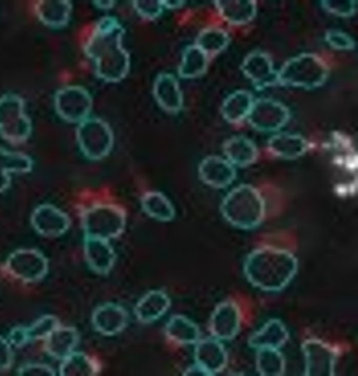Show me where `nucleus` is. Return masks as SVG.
<instances>
[{"label": "nucleus", "mask_w": 358, "mask_h": 376, "mask_svg": "<svg viewBox=\"0 0 358 376\" xmlns=\"http://www.w3.org/2000/svg\"><path fill=\"white\" fill-rule=\"evenodd\" d=\"M124 33L116 17L106 16L97 22L84 46L96 75L106 82H117L129 72V55L122 45Z\"/></svg>", "instance_id": "f257e3e1"}, {"label": "nucleus", "mask_w": 358, "mask_h": 376, "mask_svg": "<svg viewBox=\"0 0 358 376\" xmlns=\"http://www.w3.org/2000/svg\"><path fill=\"white\" fill-rule=\"evenodd\" d=\"M243 270L246 280L254 287L266 292H279L296 275L298 260L286 250L262 247L248 254Z\"/></svg>", "instance_id": "f03ea898"}, {"label": "nucleus", "mask_w": 358, "mask_h": 376, "mask_svg": "<svg viewBox=\"0 0 358 376\" xmlns=\"http://www.w3.org/2000/svg\"><path fill=\"white\" fill-rule=\"evenodd\" d=\"M220 211L233 226L250 230L259 226L265 215V203L261 193L250 185L232 189L223 198Z\"/></svg>", "instance_id": "7ed1b4c3"}, {"label": "nucleus", "mask_w": 358, "mask_h": 376, "mask_svg": "<svg viewBox=\"0 0 358 376\" xmlns=\"http://www.w3.org/2000/svg\"><path fill=\"white\" fill-rule=\"evenodd\" d=\"M329 75L326 63L317 55L302 53L287 60L277 73L280 85L306 89L322 86Z\"/></svg>", "instance_id": "20e7f679"}, {"label": "nucleus", "mask_w": 358, "mask_h": 376, "mask_svg": "<svg viewBox=\"0 0 358 376\" xmlns=\"http://www.w3.org/2000/svg\"><path fill=\"white\" fill-rule=\"evenodd\" d=\"M127 218L118 205L98 203L87 208L81 216L84 236L109 240L119 237L124 231Z\"/></svg>", "instance_id": "39448f33"}, {"label": "nucleus", "mask_w": 358, "mask_h": 376, "mask_svg": "<svg viewBox=\"0 0 358 376\" xmlns=\"http://www.w3.org/2000/svg\"><path fill=\"white\" fill-rule=\"evenodd\" d=\"M76 139L85 157L97 161L110 152L114 136L108 123L98 117H87L76 129Z\"/></svg>", "instance_id": "423d86ee"}, {"label": "nucleus", "mask_w": 358, "mask_h": 376, "mask_svg": "<svg viewBox=\"0 0 358 376\" xmlns=\"http://www.w3.org/2000/svg\"><path fill=\"white\" fill-rule=\"evenodd\" d=\"M32 131L30 119L24 110V101L15 94L0 97V135L7 141L18 144L27 140Z\"/></svg>", "instance_id": "0eeeda50"}, {"label": "nucleus", "mask_w": 358, "mask_h": 376, "mask_svg": "<svg viewBox=\"0 0 358 376\" xmlns=\"http://www.w3.org/2000/svg\"><path fill=\"white\" fill-rule=\"evenodd\" d=\"M6 270L14 278L26 283L42 280L48 271V261L36 249H18L11 252L5 263Z\"/></svg>", "instance_id": "6e6552de"}, {"label": "nucleus", "mask_w": 358, "mask_h": 376, "mask_svg": "<svg viewBox=\"0 0 358 376\" xmlns=\"http://www.w3.org/2000/svg\"><path fill=\"white\" fill-rule=\"evenodd\" d=\"M92 98L80 86H67L58 90L55 97V109L59 116L71 123H80L92 108Z\"/></svg>", "instance_id": "1a4fd4ad"}, {"label": "nucleus", "mask_w": 358, "mask_h": 376, "mask_svg": "<svg viewBox=\"0 0 358 376\" xmlns=\"http://www.w3.org/2000/svg\"><path fill=\"white\" fill-rule=\"evenodd\" d=\"M247 118L255 129L262 132H275L287 124L290 112L281 102L263 98L254 101Z\"/></svg>", "instance_id": "9d476101"}, {"label": "nucleus", "mask_w": 358, "mask_h": 376, "mask_svg": "<svg viewBox=\"0 0 358 376\" xmlns=\"http://www.w3.org/2000/svg\"><path fill=\"white\" fill-rule=\"evenodd\" d=\"M306 376H333L338 358L336 350L317 338H308L301 344Z\"/></svg>", "instance_id": "9b49d317"}, {"label": "nucleus", "mask_w": 358, "mask_h": 376, "mask_svg": "<svg viewBox=\"0 0 358 376\" xmlns=\"http://www.w3.org/2000/svg\"><path fill=\"white\" fill-rule=\"evenodd\" d=\"M241 314L238 305L233 301L220 303L213 311L209 321L211 335L220 340H233L241 328Z\"/></svg>", "instance_id": "f8f14e48"}, {"label": "nucleus", "mask_w": 358, "mask_h": 376, "mask_svg": "<svg viewBox=\"0 0 358 376\" xmlns=\"http://www.w3.org/2000/svg\"><path fill=\"white\" fill-rule=\"evenodd\" d=\"M31 224L38 234L46 238H57L69 230L71 220L59 208L44 203L38 205L32 212Z\"/></svg>", "instance_id": "ddd939ff"}, {"label": "nucleus", "mask_w": 358, "mask_h": 376, "mask_svg": "<svg viewBox=\"0 0 358 376\" xmlns=\"http://www.w3.org/2000/svg\"><path fill=\"white\" fill-rule=\"evenodd\" d=\"M129 321L128 311L121 305L111 302L97 306L91 317L94 331L105 336L120 333L127 327Z\"/></svg>", "instance_id": "4468645a"}, {"label": "nucleus", "mask_w": 358, "mask_h": 376, "mask_svg": "<svg viewBox=\"0 0 358 376\" xmlns=\"http://www.w3.org/2000/svg\"><path fill=\"white\" fill-rule=\"evenodd\" d=\"M83 252L86 263L94 273L106 275L116 261V254L109 240L84 236Z\"/></svg>", "instance_id": "2eb2a0df"}, {"label": "nucleus", "mask_w": 358, "mask_h": 376, "mask_svg": "<svg viewBox=\"0 0 358 376\" xmlns=\"http://www.w3.org/2000/svg\"><path fill=\"white\" fill-rule=\"evenodd\" d=\"M198 174L206 185L216 189H223L234 181L236 170L227 159L210 155L200 162Z\"/></svg>", "instance_id": "dca6fc26"}, {"label": "nucleus", "mask_w": 358, "mask_h": 376, "mask_svg": "<svg viewBox=\"0 0 358 376\" xmlns=\"http://www.w3.org/2000/svg\"><path fill=\"white\" fill-rule=\"evenodd\" d=\"M195 363L207 371L210 376L221 373L227 363V354L221 340L214 337L200 339L194 351Z\"/></svg>", "instance_id": "f3484780"}, {"label": "nucleus", "mask_w": 358, "mask_h": 376, "mask_svg": "<svg viewBox=\"0 0 358 376\" xmlns=\"http://www.w3.org/2000/svg\"><path fill=\"white\" fill-rule=\"evenodd\" d=\"M241 71L257 88L263 89L277 82V73L268 55L255 51L248 55L241 64Z\"/></svg>", "instance_id": "a211bd4d"}, {"label": "nucleus", "mask_w": 358, "mask_h": 376, "mask_svg": "<svg viewBox=\"0 0 358 376\" xmlns=\"http://www.w3.org/2000/svg\"><path fill=\"white\" fill-rule=\"evenodd\" d=\"M153 96L166 112L177 113L183 105V96L178 80L169 73H161L153 84Z\"/></svg>", "instance_id": "6ab92c4d"}, {"label": "nucleus", "mask_w": 358, "mask_h": 376, "mask_svg": "<svg viewBox=\"0 0 358 376\" xmlns=\"http://www.w3.org/2000/svg\"><path fill=\"white\" fill-rule=\"evenodd\" d=\"M59 325L57 317L45 314L29 326L12 328L8 333V340L15 347H21L36 340H45Z\"/></svg>", "instance_id": "aec40b11"}, {"label": "nucleus", "mask_w": 358, "mask_h": 376, "mask_svg": "<svg viewBox=\"0 0 358 376\" xmlns=\"http://www.w3.org/2000/svg\"><path fill=\"white\" fill-rule=\"evenodd\" d=\"M171 305V301L166 292L161 289H153L138 301L134 313L141 323L150 324L162 317Z\"/></svg>", "instance_id": "412c9836"}, {"label": "nucleus", "mask_w": 358, "mask_h": 376, "mask_svg": "<svg viewBox=\"0 0 358 376\" xmlns=\"http://www.w3.org/2000/svg\"><path fill=\"white\" fill-rule=\"evenodd\" d=\"M289 331L279 319H271L248 338V346L256 350L263 348L279 349L289 340Z\"/></svg>", "instance_id": "4be33fe9"}, {"label": "nucleus", "mask_w": 358, "mask_h": 376, "mask_svg": "<svg viewBox=\"0 0 358 376\" xmlns=\"http://www.w3.org/2000/svg\"><path fill=\"white\" fill-rule=\"evenodd\" d=\"M79 341L80 335L76 328L59 325L45 339L44 348L50 356L62 360L74 351Z\"/></svg>", "instance_id": "5701e85b"}, {"label": "nucleus", "mask_w": 358, "mask_h": 376, "mask_svg": "<svg viewBox=\"0 0 358 376\" xmlns=\"http://www.w3.org/2000/svg\"><path fill=\"white\" fill-rule=\"evenodd\" d=\"M268 148L275 156L284 159H295L303 156L308 149L307 140L301 135L278 133L268 140Z\"/></svg>", "instance_id": "b1692460"}, {"label": "nucleus", "mask_w": 358, "mask_h": 376, "mask_svg": "<svg viewBox=\"0 0 358 376\" xmlns=\"http://www.w3.org/2000/svg\"><path fill=\"white\" fill-rule=\"evenodd\" d=\"M226 159L234 166L246 167L257 159L258 150L255 144L243 136H234L227 139L223 145Z\"/></svg>", "instance_id": "393cba45"}, {"label": "nucleus", "mask_w": 358, "mask_h": 376, "mask_svg": "<svg viewBox=\"0 0 358 376\" xmlns=\"http://www.w3.org/2000/svg\"><path fill=\"white\" fill-rule=\"evenodd\" d=\"M164 328L166 338L180 345H195L201 339V331L197 324L182 314L171 316Z\"/></svg>", "instance_id": "a878e982"}, {"label": "nucleus", "mask_w": 358, "mask_h": 376, "mask_svg": "<svg viewBox=\"0 0 358 376\" xmlns=\"http://www.w3.org/2000/svg\"><path fill=\"white\" fill-rule=\"evenodd\" d=\"M32 159L22 152L0 148V193L10 185V173H27L33 169Z\"/></svg>", "instance_id": "bb28decb"}, {"label": "nucleus", "mask_w": 358, "mask_h": 376, "mask_svg": "<svg viewBox=\"0 0 358 376\" xmlns=\"http://www.w3.org/2000/svg\"><path fill=\"white\" fill-rule=\"evenodd\" d=\"M214 3L220 15L234 25L248 24L254 19L257 13L255 1L218 0Z\"/></svg>", "instance_id": "cd10ccee"}, {"label": "nucleus", "mask_w": 358, "mask_h": 376, "mask_svg": "<svg viewBox=\"0 0 358 376\" xmlns=\"http://www.w3.org/2000/svg\"><path fill=\"white\" fill-rule=\"evenodd\" d=\"M72 5L69 1H40L36 5V13L45 25L58 29L66 26L70 19Z\"/></svg>", "instance_id": "c85d7f7f"}, {"label": "nucleus", "mask_w": 358, "mask_h": 376, "mask_svg": "<svg viewBox=\"0 0 358 376\" xmlns=\"http://www.w3.org/2000/svg\"><path fill=\"white\" fill-rule=\"evenodd\" d=\"M254 101L248 91H235L224 100L221 107L222 115L228 122L238 123L248 117Z\"/></svg>", "instance_id": "c756f323"}, {"label": "nucleus", "mask_w": 358, "mask_h": 376, "mask_svg": "<svg viewBox=\"0 0 358 376\" xmlns=\"http://www.w3.org/2000/svg\"><path fill=\"white\" fill-rule=\"evenodd\" d=\"M99 371V365L92 357L76 351L62 359L59 369L61 376H94Z\"/></svg>", "instance_id": "7c9ffc66"}, {"label": "nucleus", "mask_w": 358, "mask_h": 376, "mask_svg": "<svg viewBox=\"0 0 358 376\" xmlns=\"http://www.w3.org/2000/svg\"><path fill=\"white\" fill-rule=\"evenodd\" d=\"M141 208L149 217L160 222L172 221L176 215L175 208L162 193L150 191L145 193L141 199Z\"/></svg>", "instance_id": "2f4dec72"}, {"label": "nucleus", "mask_w": 358, "mask_h": 376, "mask_svg": "<svg viewBox=\"0 0 358 376\" xmlns=\"http://www.w3.org/2000/svg\"><path fill=\"white\" fill-rule=\"evenodd\" d=\"M208 56L195 44L185 48L178 75L185 79L195 78L202 75L208 66Z\"/></svg>", "instance_id": "473e14b6"}, {"label": "nucleus", "mask_w": 358, "mask_h": 376, "mask_svg": "<svg viewBox=\"0 0 358 376\" xmlns=\"http://www.w3.org/2000/svg\"><path fill=\"white\" fill-rule=\"evenodd\" d=\"M285 366V357L278 349L263 348L257 350L256 368L260 375H283Z\"/></svg>", "instance_id": "72a5a7b5"}, {"label": "nucleus", "mask_w": 358, "mask_h": 376, "mask_svg": "<svg viewBox=\"0 0 358 376\" xmlns=\"http://www.w3.org/2000/svg\"><path fill=\"white\" fill-rule=\"evenodd\" d=\"M229 43V36L223 29L208 27L201 30L195 41V45L208 55L217 54Z\"/></svg>", "instance_id": "f704fd0d"}, {"label": "nucleus", "mask_w": 358, "mask_h": 376, "mask_svg": "<svg viewBox=\"0 0 358 376\" xmlns=\"http://www.w3.org/2000/svg\"><path fill=\"white\" fill-rule=\"evenodd\" d=\"M357 1L349 0H324L321 1L323 9L339 17L353 15L357 9Z\"/></svg>", "instance_id": "c9c22d12"}, {"label": "nucleus", "mask_w": 358, "mask_h": 376, "mask_svg": "<svg viewBox=\"0 0 358 376\" xmlns=\"http://www.w3.org/2000/svg\"><path fill=\"white\" fill-rule=\"evenodd\" d=\"M325 41L332 48L338 50H352L355 48V42L347 33L331 29L326 32Z\"/></svg>", "instance_id": "e433bc0d"}, {"label": "nucleus", "mask_w": 358, "mask_h": 376, "mask_svg": "<svg viewBox=\"0 0 358 376\" xmlns=\"http://www.w3.org/2000/svg\"><path fill=\"white\" fill-rule=\"evenodd\" d=\"M133 7L141 17L150 20L158 17L163 10L161 0H136Z\"/></svg>", "instance_id": "4c0bfd02"}, {"label": "nucleus", "mask_w": 358, "mask_h": 376, "mask_svg": "<svg viewBox=\"0 0 358 376\" xmlns=\"http://www.w3.org/2000/svg\"><path fill=\"white\" fill-rule=\"evenodd\" d=\"M17 373L21 376H55V371L49 366L42 363H27L20 366Z\"/></svg>", "instance_id": "58836bf2"}, {"label": "nucleus", "mask_w": 358, "mask_h": 376, "mask_svg": "<svg viewBox=\"0 0 358 376\" xmlns=\"http://www.w3.org/2000/svg\"><path fill=\"white\" fill-rule=\"evenodd\" d=\"M13 361L11 344L8 340L0 336V372L9 369Z\"/></svg>", "instance_id": "ea45409f"}, {"label": "nucleus", "mask_w": 358, "mask_h": 376, "mask_svg": "<svg viewBox=\"0 0 358 376\" xmlns=\"http://www.w3.org/2000/svg\"><path fill=\"white\" fill-rule=\"evenodd\" d=\"M182 375L186 376H210L207 371L196 363L189 366Z\"/></svg>", "instance_id": "a19ab883"}, {"label": "nucleus", "mask_w": 358, "mask_h": 376, "mask_svg": "<svg viewBox=\"0 0 358 376\" xmlns=\"http://www.w3.org/2000/svg\"><path fill=\"white\" fill-rule=\"evenodd\" d=\"M163 8L178 9L183 6L185 1L181 0H161Z\"/></svg>", "instance_id": "79ce46f5"}, {"label": "nucleus", "mask_w": 358, "mask_h": 376, "mask_svg": "<svg viewBox=\"0 0 358 376\" xmlns=\"http://www.w3.org/2000/svg\"><path fill=\"white\" fill-rule=\"evenodd\" d=\"M94 4L96 6V8H100L101 10H108L112 8L115 1H93Z\"/></svg>", "instance_id": "37998d69"}]
</instances>
